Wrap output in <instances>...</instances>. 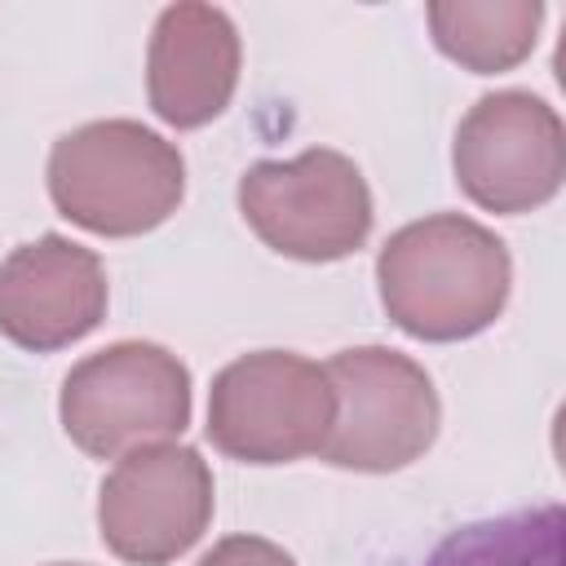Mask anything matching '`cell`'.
<instances>
[{"label":"cell","instance_id":"obj_1","mask_svg":"<svg viewBox=\"0 0 566 566\" xmlns=\"http://www.w3.org/2000/svg\"><path fill=\"white\" fill-rule=\"evenodd\" d=\"M380 305L416 340L451 345L486 332L513 287V261L495 230L464 212H433L394 230L376 256Z\"/></svg>","mask_w":566,"mask_h":566},{"label":"cell","instance_id":"obj_2","mask_svg":"<svg viewBox=\"0 0 566 566\" xmlns=\"http://www.w3.org/2000/svg\"><path fill=\"white\" fill-rule=\"evenodd\" d=\"M186 195L177 142L137 119H93L49 150L53 208L102 239H133L164 226Z\"/></svg>","mask_w":566,"mask_h":566},{"label":"cell","instance_id":"obj_3","mask_svg":"<svg viewBox=\"0 0 566 566\" xmlns=\"http://www.w3.org/2000/svg\"><path fill=\"white\" fill-rule=\"evenodd\" d=\"M57 420L93 460L172 442L190 424V371L155 340H115L66 371Z\"/></svg>","mask_w":566,"mask_h":566},{"label":"cell","instance_id":"obj_4","mask_svg":"<svg viewBox=\"0 0 566 566\" xmlns=\"http://www.w3.org/2000/svg\"><path fill=\"white\" fill-rule=\"evenodd\" d=\"M239 212L270 252L310 265L354 256L376 221L367 177L332 146L256 159L239 177Z\"/></svg>","mask_w":566,"mask_h":566},{"label":"cell","instance_id":"obj_5","mask_svg":"<svg viewBox=\"0 0 566 566\" xmlns=\"http://www.w3.org/2000/svg\"><path fill=\"white\" fill-rule=\"evenodd\" d=\"M336 416L323 460L354 473H398L420 460L442 424V402L429 371L385 345H354L323 363Z\"/></svg>","mask_w":566,"mask_h":566},{"label":"cell","instance_id":"obj_6","mask_svg":"<svg viewBox=\"0 0 566 566\" xmlns=\"http://www.w3.org/2000/svg\"><path fill=\"white\" fill-rule=\"evenodd\" d=\"M336 416L332 380L292 349L239 354L212 376L208 438L239 464H292L318 455Z\"/></svg>","mask_w":566,"mask_h":566},{"label":"cell","instance_id":"obj_7","mask_svg":"<svg viewBox=\"0 0 566 566\" xmlns=\"http://www.w3.org/2000/svg\"><path fill=\"white\" fill-rule=\"evenodd\" d=\"M217 509L208 460L181 442L137 447L97 486V535L128 566H168L190 553Z\"/></svg>","mask_w":566,"mask_h":566},{"label":"cell","instance_id":"obj_8","mask_svg":"<svg viewBox=\"0 0 566 566\" xmlns=\"http://www.w3.org/2000/svg\"><path fill=\"white\" fill-rule=\"evenodd\" d=\"M455 186L482 212L517 217L544 208L566 177V133L557 111L526 93L500 88L478 97L451 142Z\"/></svg>","mask_w":566,"mask_h":566},{"label":"cell","instance_id":"obj_9","mask_svg":"<svg viewBox=\"0 0 566 566\" xmlns=\"http://www.w3.org/2000/svg\"><path fill=\"white\" fill-rule=\"evenodd\" d=\"M106 265L66 234H40L0 261V336L27 354L84 340L106 318Z\"/></svg>","mask_w":566,"mask_h":566},{"label":"cell","instance_id":"obj_10","mask_svg":"<svg viewBox=\"0 0 566 566\" xmlns=\"http://www.w3.org/2000/svg\"><path fill=\"white\" fill-rule=\"evenodd\" d=\"M243 44L226 9L181 0L155 18L146 49V97L168 128L212 124L239 88Z\"/></svg>","mask_w":566,"mask_h":566},{"label":"cell","instance_id":"obj_11","mask_svg":"<svg viewBox=\"0 0 566 566\" xmlns=\"http://www.w3.org/2000/svg\"><path fill=\"white\" fill-rule=\"evenodd\" d=\"M438 53L473 75H500L535 53L544 4L539 0H433L424 9Z\"/></svg>","mask_w":566,"mask_h":566},{"label":"cell","instance_id":"obj_12","mask_svg":"<svg viewBox=\"0 0 566 566\" xmlns=\"http://www.w3.org/2000/svg\"><path fill=\"white\" fill-rule=\"evenodd\" d=\"M195 566H296V557L261 535H226Z\"/></svg>","mask_w":566,"mask_h":566},{"label":"cell","instance_id":"obj_13","mask_svg":"<svg viewBox=\"0 0 566 566\" xmlns=\"http://www.w3.org/2000/svg\"><path fill=\"white\" fill-rule=\"evenodd\" d=\"M53 566H80V562H53Z\"/></svg>","mask_w":566,"mask_h":566}]
</instances>
